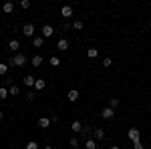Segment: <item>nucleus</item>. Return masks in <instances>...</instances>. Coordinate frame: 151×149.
I'll list each match as a JSON object with an SVG mask.
<instances>
[{
  "instance_id": "obj_1",
  "label": "nucleus",
  "mask_w": 151,
  "mask_h": 149,
  "mask_svg": "<svg viewBox=\"0 0 151 149\" xmlns=\"http://www.w3.org/2000/svg\"><path fill=\"white\" fill-rule=\"evenodd\" d=\"M8 65H12V67H24V65H26V57H24L22 53H16V55L8 60Z\"/></svg>"
},
{
  "instance_id": "obj_2",
  "label": "nucleus",
  "mask_w": 151,
  "mask_h": 149,
  "mask_svg": "<svg viewBox=\"0 0 151 149\" xmlns=\"http://www.w3.org/2000/svg\"><path fill=\"white\" fill-rule=\"evenodd\" d=\"M127 137L133 141V143H137V141H141V131L139 129H135V127H131L127 131Z\"/></svg>"
},
{
  "instance_id": "obj_3",
  "label": "nucleus",
  "mask_w": 151,
  "mask_h": 149,
  "mask_svg": "<svg viewBox=\"0 0 151 149\" xmlns=\"http://www.w3.org/2000/svg\"><path fill=\"white\" fill-rule=\"evenodd\" d=\"M22 35H24V36H30V38H35V35H36V28H35V24L26 22V24L22 26Z\"/></svg>"
},
{
  "instance_id": "obj_4",
  "label": "nucleus",
  "mask_w": 151,
  "mask_h": 149,
  "mask_svg": "<svg viewBox=\"0 0 151 149\" xmlns=\"http://www.w3.org/2000/svg\"><path fill=\"white\" fill-rule=\"evenodd\" d=\"M101 115H103V119H113V117H115V109H111V107L107 105V107H103Z\"/></svg>"
},
{
  "instance_id": "obj_5",
  "label": "nucleus",
  "mask_w": 151,
  "mask_h": 149,
  "mask_svg": "<svg viewBox=\"0 0 151 149\" xmlns=\"http://www.w3.org/2000/svg\"><path fill=\"white\" fill-rule=\"evenodd\" d=\"M52 35H55V28L50 24H45L42 26V38H48V36H52Z\"/></svg>"
},
{
  "instance_id": "obj_6",
  "label": "nucleus",
  "mask_w": 151,
  "mask_h": 149,
  "mask_svg": "<svg viewBox=\"0 0 151 149\" xmlns=\"http://www.w3.org/2000/svg\"><path fill=\"white\" fill-rule=\"evenodd\" d=\"M22 83H24V87H32V89H35V83H36V79L32 77V75H26V77L22 79Z\"/></svg>"
},
{
  "instance_id": "obj_7",
  "label": "nucleus",
  "mask_w": 151,
  "mask_h": 149,
  "mask_svg": "<svg viewBox=\"0 0 151 149\" xmlns=\"http://www.w3.org/2000/svg\"><path fill=\"white\" fill-rule=\"evenodd\" d=\"M50 123H52V121H50L48 117H38V127H40V129H48Z\"/></svg>"
},
{
  "instance_id": "obj_8",
  "label": "nucleus",
  "mask_w": 151,
  "mask_h": 149,
  "mask_svg": "<svg viewBox=\"0 0 151 149\" xmlns=\"http://www.w3.org/2000/svg\"><path fill=\"white\" fill-rule=\"evenodd\" d=\"M69 46H70V42L67 40V38H60V40L57 42V48H58V50H69Z\"/></svg>"
},
{
  "instance_id": "obj_9",
  "label": "nucleus",
  "mask_w": 151,
  "mask_h": 149,
  "mask_svg": "<svg viewBox=\"0 0 151 149\" xmlns=\"http://www.w3.org/2000/svg\"><path fill=\"white\" fill-rule=\"evenodd\" d=\"M67 97H69V101H70V103H75V101H79V97H81V95H79V91H77V89H70Z\"/></svg>"
},
{
  "instance_id": "obj_10",
  "label": "nucleus",
  "mask_w": 151,
  "mask_h": 149,
  "mask_svg": "<svg viewBox=\"0 0 151 149\" xmlns=\"http://www.w3.org/2000/svg\"><path fill=\"white\" fill-rule=\"evenodd\" d=\"M70 131L81 133V131H83V123H81V121H73V123H70Z\"/></svg>"
},
{
  "instance_id": "obj_11",
  "label": "nucleus",
  "mask_w": 151,
  "mask_h": 149,
  "mask_svg": "<svg viewBox=\"0 0 151 149\" xmlns=\"http://www.w3.org/2000/svg\"><path fill=\"white\" fill-rule=\"evenodd\" d=\"M8 48H10L12 53H18V48H20V42H18L16 38H12L10 42H8Z\"/></svg>"
},
{
  "instance_id": "obj_12",
  "label": "nucleus",
  "mask_w": 151,
  "mask_h": 149,
  "mask_svg": "<svg viewBox=\"0 0 151 149\" xmlns=\"http://www.w3.org/2000/svg\"><path fill=\"white\" fill-rule=\"evenodd\" d=\"M60 14H63V18H70L73 16V8L70 6H63L60 8Z\"/></svg>"
},
{
  "instance_id": "obj_13",
  "label": "nucleus",
  "mask_w": 151,
  "mask_h": 149,
  "mask_svg": "<svg viewBox=\"0 0 151 149\" xmlns=\"http://www.w3.org/2000/svg\"><path fill=\"white\" fill-rule=\"evenodd\" d=\"M47 87V81H42V79H36V83H35V91L38 93V91H42Z\"/></svg>"
},
{
  "instance_id": "obj_14",
  "label": "nucleus",
  "mask_w": 151,
  "mask_h": 149,
  "mask_svg": "<svg viewBox=\"0 0 151 149\" xmlns=\"http://www.w3.org/2000/svg\"><path fill=\"white\" fill-rule=\"evenodd\" d=\"M95 141H103L105 139V129H95Z\"/></svg>"
},
{
  "instance_id": "obj_15",
  "label": "nucleus",
  "mask_w": 151,
  "mask_h": 149,
  "mask_svg": "<svg viewBox=\"0 0 151 149\" xmlns=\"http://www.w3.org/2000/svg\"><path fill=\"white\" fill-rule=\"evenodd\" d=\"M2 10H4V14H10V12L14 10V4H12V2H4V4H2Z\"/></svg>"
},
{
  "instance_id": "obj_16",
  "label": "nucleus",
  "mask_w": 151,
  "mask_h": 149,
  "mask_svg": "<svg viewBox=\"0 0 151 149\" xmlns=\"http://www.w3.org/2000/svg\"><path fill=\"white\" fill-rule=\"evenodd\" d=\"M32 45H35L36 48H40V46L45 45V38H42V35H40V36H35V38H32Z\"/></svg>"
},
{
  "instance_id": "obj_17",
  "label": "nucleus",
  "mask_w": 151,
  "mask_h": 149,
  "mask_svg": "<svg viewBox=\"0 0 151 149\" xmlns=\"http://www.w3.org/2000/svg\"><path fill=\"white\" fill-rule=\"evenodd\" d=\"M30 63H32V67H36V69H38V67L42 65V57H40V55H36V57L30 58Z\"/></svg>"
},
{
  "instance_id": "obj_18",
  "label": "nucleus",
  "mask_w": 151,
  "mask_h": 149,
  "mask_svg": "<svg viewBox=\"0 0 151 149\" xmlns=\"http://www.w3.org/2000/svg\"><path fill=\"white\" fill-rule=\"evenodd\" d=\"M87 57L89 58H97L99 57V50H97V48H87Z\"/></svg>"
},
{
  "instance_id": "obj_19",
  "label": "nucleus",
  "mask_w": 151,
  "mask_h": 149,
  "mask_svg": "<svg viewBox=\"0 0 151 149\" xmlns=\"http://www.w3.org/2000/svg\"><path fill=\"white\" fill-rule=\"evenodd\" d=\"M109 107H111V109H117V107H119V97H111V99H109Z\"/></svg>"
},
{
  "instance_id": "obj_20",
  "label": "nucleus",
  "mask_w": 151,
  "mask_h": 149,
  "mask_svg": "<svg viewBox=\"0 0 151 149\" xmlns=\"http://www.w3.org/2000/svg\"><path fill=\"white\" fill-rule=\"evenodd\" d=\"M8 67H10V65H6V63H0V77L8 75Z\"/></svg>"
},
{
  "instance_id": "obj_21",
  "label": "nucleus",
  "mask_w": 151,
  "mask_h": 149,
  "mask_svg": "<svg viewBox=\"0 0 151 149\" xmlns=\"http://www.w3.org/2000/svg\"><path fill=\"white\" fill-rule=\"evenodd\" d=\"M30 6H32V4H30V0H20V8H22V10H28Z\"/></svg>"
},
{
  "instance_id": "obj_22",
  "label": "nucleus",
  "mask_w": 151,
  "mask_h": 149,
  "mask_svg": "<svg viewBox=\"0 0 151 149\" xmlns=\"http://www.w3.org/2000/svg\"><path fill=\"white\" fill-rule=\"evenodd\" d=\"M8 95H10V91H8L6 87H0V99H6Z\"/></svg>"
},
{
  "instance_id": "obj_23",
  "label": "nucleus",
  "mask_w": 151,
  "mask_h": 149,
  "mask_svg": "<svg viewBox=\"0 0 151 149\" xmlns=\"http://www.w3.org/2000/svg\"><path fill=\"white\" fill-rule=\"evenodd\" d=\"M69 145H70V149H77V147H79V139H77V137H70Z\"/></svg>"
},
{
  "instance_id": "obj_24",
  "label": "nucleus",
  "mask_w": 151,
  "mask_h": 149,
  "mask_svg": "<svg viewBox=\"0 0 151 149\" xmlns=\"http://www.w3.org/2000/svg\"><path fill=\"white\" fill-rule=\"evenodd\" d=\"M83 26H85L83 20H75V22H73V28H75V30H83Z\"/></svg>"
},
{
  "instance_id": "obj_25",
  "label": "nucleus",
  "mask_w": 151,
  "mask_h": 149,
  "mask_svg": "<svg viewBox=\"0 0 151 149\" xmlns=\"http://www.w3.org/2000/svg\"><path fill=\"white\" fill-rule=\"evenodd\" d=\"M8 91H10V95H14V97H16V95H20V89H18L16 85H10V89H8Z\"/></svg>"
},
{
  "instance_id": "obj_26",
  "label": "nucleus",
  "mask_w": 151,
  "mask_h": 149,
  "mask_svg": "<svg viewBox=\"0 0 151 149\" xmlns=\"http://www.w3.org/2000/svg\"><path fill=\"white\" fill-rule=\"evenodd\" d=\"M87 149H97V141L95 139H87Z\"/></svg>"
},
{
  "instance_id": "obj_27",
  "label": "nucleus",
  "mask_w": 151,
  "mask_h": 149,
  "mask_svg": "<svg viewBox=\"0 0 151 149\" xmlns=\"http://www.w3.org/2000/svg\"><path fill=\"white\" fill-rule=\"evenodd\" d=\"M26 99H28V101H35L36 99V91H28L26 93Z\"/></svg>"
},
{
  "instance_id": "obj_28",
  "label": "nucleus",
  "mask_w": 151,
  "mask_h": 149,
  "mask_svg": "<svg viewBox=\"0 0 151 149\" xmlns=\"http://www.w3.org/2000/svg\"><path fill=\"white\" fill-rule=\"evenodd\" d=\"M50 65H52V67H58V65H60V58L58 57H50Z\"/></svg>"
},
{
  "instance_id": "obj_29",
  "label": "nucleus",
  "mask_w": 151,
  "mask_h": 149,
  "mask_svg": "<svg viewBox=\"0 0 151 149\" xmlns=\"http://www.w3.org/2000/svg\"><path fill=\"white\" fill-rule=\"evenodd\" d=\"M26 149H38V143L36 141H28L26 143Z\"/></svg>"
},
{
  "instance_id": "obj_30",
  "label": "nucleus",
  "mask_w": 151,
  "mask_h": 149,
  "mask_svg": "<svg viewBox=\"0 0 151 149\" xmlns=\"http://www.w3.org/2000/svg\"><path fill=\"white\" fill-rule=\"evenodd\" d=\"M111 65H113V60H111L109 57H107V58H103V67H105V69H109Z\"/></svg>"
},
{
  "instance_id": "obj_31",
  "label": "nucleus",
  "mask_w": 151,
  "mask_h": 149,
  "mask_svg": "<svg viewBox=\"0 0 151 149\" xmlns=\"http://www.w3.org/2000/svg\"><path fill=\"white\" fill-rule=\"evenodd\" d=\"M91 131H93L91 127H89V125H85V127H83V131H81V133H83V135H85V137H87V135H89Z\"/></svg>"
},
{
  "instance_id": "obj_32",
  "label": "nucleus",
  "mask_w": 151,
  "mask_h": 149,
  "mask_svg": "<svg viewBox=\"0 0 151 149\" xmlns=\"http://www.w3.org/2000/svg\"><path fill=\"white\" fill-rule=\"evenodd\" d=\"M133 147H135V149H145V145H143L141 141H137V143H133Z\"/></svg>"
},
{
  "instance_id": "obj_33",
  "label": "nucleus",
  "mask_w": 151,
  "mask_h": 149,
  "mask_svg": "<svg viewBox=\"0 0 151 149\" xmlns=\"http://www.w3.org/2000/svg\"><path fill=\"white\" fill-rule=\"evenodd\" d=\"M111 149H121V147H119V145H113V147H111Z\"/></svg>"
},
{
  "instance_id": "obj_34",
  "label": "nucleus",
  "mask_w": 151,
  "mask_h": 149,
  "mask_svg": "<svg viewBox=\"0 0 151 149\" xmlns=\"http://www.w3.org/2000/svg\"><path fill=\"white\" fill-rule=\"evenodd\" d=\"M0 119H2V111H0Z\"/></svg>"
},
{
  "instance_id": "obj_35",
  "label": "nucleus",
  "mask_w": 151,
  "mask_h": 149,
  "mask_svg": "<svg viewBox=\"0 0 151 149\" xmlns=\"http://www.w3.org/2000/svg\"><path fill=\"white\" fill-rule=\"evenodd\" d=\"M45 149H52V147H45Z\"/></svg>"
},
{
  "instance_id": "obj_36",
  "label": "nucleus",
  "mask_w": 151,
  "mask_h": 149,
  "mask_svg": "<svg viewBox=\"0 0 151 149\" xmlns=\"http://www.w3.org/2000/svg\"><path fill=\"white\" fill-rule=\"evenodd\" d=\"M149 26H151V22H149Z\"/></svg>"
}]
</instances>
